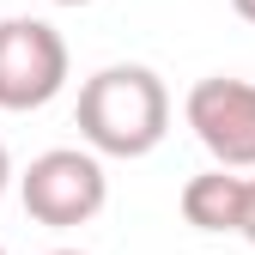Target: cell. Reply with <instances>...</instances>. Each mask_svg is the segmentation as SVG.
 <instances>
[{
  "instance_id": "1",
  "label": "cell",
  "mask_w": 255,
  "mask_h": 255,
  "mask_svg": "<svg viewBox=\"0 0 255 255\" xmlns=\"http://www.w3.org/2000/svg\"><path fill=\"white\" fill-rule=\"evenodd\" d=\"M79 134L98 158H146L170 134V91L152 67L116 61L79 85Z\"/></svg>"
},
{
  "instance_id": "2",
  "label": "cell",
  "mask_w": 255,
  "mask_h": 255,
  "mask_svg": "<svg viewBox=\"0 0 255 255\" xmlns=\"http://www.w3.org/2000/svg\"><path fill=\"white\" fill-rule=\"evenodd\" d=\"M18 201L37 225L55 231H73L91 225L110 201V176H104V158L91 146H49L30 158V170L18 176Z\"/></svg>"
},
{
  "instance_id": "3",
  "label": "cell",
  "mask_w": 255,
  "mask_h": 255,
  "mask_svg": "<svg viewBox=\"0 0 255 255\" xmlns=\"http://www.w3.org/2000/svg\"><path fill=\"white\" fill-rule=\"evenodd\" d=\"M67 37L49 18H0V110H43L67 85Z\"/></svg>"
},
{
  "instance_id": "4",
  "label": "cell",
  "mask_w": 255,
  "mask_h": 255,
  "mask_svg": "<svg viewBox=\"0 0 255 255\" xmlns=\"http://www.w3.org/2000/svg\"><path fill=\"white\" fill-rule=\"evenodd\" d=\"M182 116L219 170H255V85L249 79H231V73L195 79Z\"/></svg>"
},
{
  "instance_id": "5",
  "label": "cell",
  "mask_w": 255,
  "mask_h": 255,
  "mask_svg": "<svg viewBox=\"0 0 255 255\" xmlns=\"http://www.w3.org/2000/svg\"><path fill=\"white\" fill-rule=\"evenodd\" d=\"M243 207H249V176L237 170H201V176H188L182 182V219L195 231H243Z\"/></svg>"
},
{
  "instance_id": "6",
  "label": "cell",
  "mask_w": 255,
  "mask_h": 255,
  "mask_svg": "<svg viewBox=\"0 0 255 255\" xmlns=\"http://www.w3.org/2000/svg\"><path fill=\"white\" fill-rule=\"evenodd\" d=\"M237 237L255 243V176H249V207H243V231H237Z\"/></svg>"
},
{
  "instance_id": "7",
  "label": "cell",
  "mask_w": 255,
  "mask_h": 255,
  "mask_svg": "<svg viewBox=\"0 0 255 255\" xmlns=\"http://www.w3.org/2000/svg\"><path fill=\"white\" fill-rule=\"evenodd\" d=\"M6 188H12V158H6V140H0V201H6Z\"/></svg>"
},
{
  "instance_id": "8",
  "label": "cell",
  "mask_w": 255,
  "mask_h": 255,
  "mask_svg": "<svg viewBox=\"0 0 255 255\" xmlns=\"http://www.w3.org/2000/svg\"><path fill=\"white\" fill-rule=\"evenodd\" d=\"M231 6H237V18H249V24H255V0H231Z\"/></svg>"
},
{
  "instance_id": "9",
  "label": "cell",
  "mask_w": 255,
  "mask_h": 255,
  "mask_svg": "<svg viewBox=\"0 0 255 255\" xmlns=\"http://www.w3.org/2000/svg\"><path fill=\"white\" fill-rule=\"evenodd\" d=\"M55 6H91V0H55Z\"/></svg>"
},
{
  "instance_id": "10",
  "label": "cell",
  "mask_w": 255,
  "mask_h": 255,
  "mask_svg": "<svg viewBox=\"0 0 255 255\" xmlns=\"http://www.w3.org/2000/svg\"><path fill=\"white\" fill-rule=\"evenodd\" d=\"M49 255H85V249H49Z\"/></svg>"
},
{
  "instance_id": "11",
  "label": "cell",
  "mask_w": 255,
  "mask_h": 255,
  "mask_svg": "<svg viewBox=\"0 0 255 255\" xmlns=\"http://www.w3.org/2000/svg\"><path fill=\"white\" fill-rule=\"evenodd\" d=\"M0 255H6V249H0Z\"/></svg>"
}]
</instances>
